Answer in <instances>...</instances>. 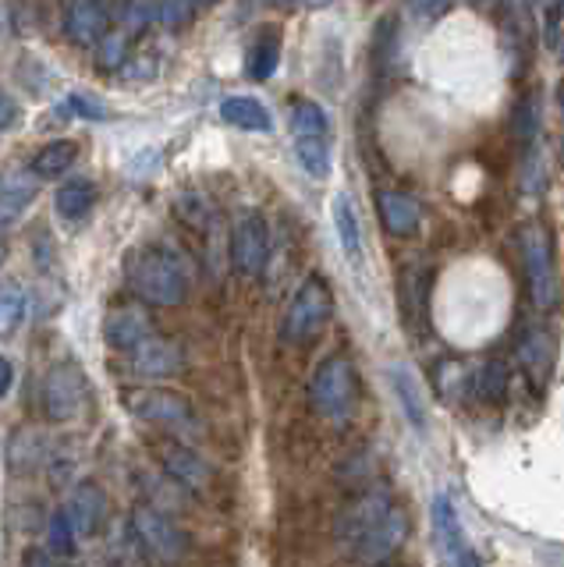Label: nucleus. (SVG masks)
I'll return each mask as SVG.
<instances>
[{
	"label": "nucleus",
	"mask_w": 564,
	"mask_h": 567,
	"mask_svg": "<svg viewBox=\"0 0 564 567\" xmlns=\"http://www.w3.org/2000/svg\"><path fill=\"white\" fill-rule=\"evenodd\" d=\"M451 8V0H409V11L419 22H437Z\"/></svg>",
	"instance_id": "obj_40"
},
{
	"label": "nucleus",
	"mask_w": 564,
	"mask_h": 567,
	"mask_svg": "<svg viewBox=\"0 0 564 567\" xmlns=\"http://www.w3.org/2000/svg\"><path fill=\"white\" fill-rule=\"evenodd\" d=\"M47 440L36 433V429H18L15 437L8 440V468L15 471H33L47 462Z\"/></svg>",
	"instance_id": "obj_23"
},
{
	"label": "nucleus",
	"mask_w": 564,
	"mask_h": 567,
	"mask_svg": "<svg viewBox=\"0 0 564 567\" xmlns=\"http://www.w3.org/2000/svg\"><path fill=\"white\" fill-rule=\"evenodd\" d=\"M334 316V299H330V288L319 277H309L302 280V288L294 291V299L285 313V327H280V337L288 344H309L316 341L319 333L327 330V323Z\"/></svg>",
	"instance_id": "obj_4"
},
{
	"label": "nucleus",
	"mask_w": 564,
	"mask_h": 567,
	"mask_svg": "<svg viewBox=\"0 0 564 567\" xmlns=\"http://www.w3.org/2000/svg\"><path fill=\"white\" fill-rule=\"evenodd\" d=\"M75 156H78V146L72 139L47 142L43 150L33 156L29 171H33V178H39V181H43V178H61V174L75 164Z\"/></svg>",
	"instance_id": "obj_26"
},
{
	"label": "nucleus",
	"mask_w": 564,
	"mask_h": 567,
	"mask_svg": "<svg viewBox=\"0 0 564 567\" xmlns=\"http://www.w3.org/2000/svg\"><path fill=\"white\" fill-rule=\"evenodd\" d=\"M131 532L142 543V550L156 557L160 564H178L185 560L188 553V536L181 532V525L174 521L167 511L150 507V504H139L131 511Z\"/></svg>",
	"instance_id": "obj_5"
},
{
	"label": "nucleus",
	"mask_w": 564,
	"mask_h": 567,
	"mask_svg": "<svg viewBox=\"0 0 564 567\" xmlns=\"http://www.w3.org/2000/svg\"><path fill=\"white\" fill-rule=\"evenodd\" d=\"M507 390H512V369H507V362L490 358L476 376V394L490 404H501L507 398Z\"/></svg>",
	"instance_id": "obj_29"
},
{
	"label": "nucleus",
	"mask_w": 564,
	"mask_h": 567,
	"mask_svg": "<svg viewBox=\"0 0 564 567\" xmlns=\"http://www.w3.org/2000/svg\"><path fill=\"white\" fill-rule=\"evenodd\" d=\"M153 18H160V4L156 0H125L121 8V33H142L150 29Z\"/></svg>",
	"instance_id": "obj_32"
},
{
	"label": "nucleus",
	"mask_w": 564,
	"mask_h": 567,
	"mask_svg": "<svg viewBox=\"0 0 564 567\" xmlns=\"http://www.w3.org/2000/svg\"><path fill=\"white\" fill-rule=\"evenodd\" d=\"M376 213H380V224L387 227V235L394 238H412L423 224L419 202L405 192H398V188H380V192H376Z\"/></svg>",
	"instance_id": "obj_15"
},
{
	"label": "nucleus",
	"mask_w": 564,
	"mask_h": 567,
	"mask_svg": "<svg viewBox=\"0 0 564 567\" xmlns=\"http://www.w3.org/2000/svg\"><path fill=\"white\" fill-rule=\"evenodd\" d=\"M64 36L75 47H92L106 39V8L100 0H68L64 8Z\"/></svg>",
	"instance_id": "obj_14"
},
{
	"label": "nucleus",
	"mask_w": 564,
	"mask_h": 567,
	"mask_svg": "<svg viewBox=\"0 0 564 567\" xmlns=\"http://www.w3.org/2000/svg\"><path fill=\"white\" fill-rule=\"evenodd\" d=\"M302 4H305V8H313V11H324V8L334 4V0H302Z\"/></svg>",
	"instance_id": "obj_44"
},
{
	"label": "nucleus",
	"mask_w": 564,
	"mask_h": 567,
	"mask_svg": "<svg viewBox=\"0 0 564 567\" xmlns=\"http://www.w3.org/2000/svg\"><path fill=\"white\" fill-rule=\"evenodd\" d=\"M468 383L476 387V380L465 373L462 362H444V366H440V394H444V398H451V401H462Z\"/></svg>",
	"instance_id": "obj_34"
},
{
	"label": "nucleus",
	"mask_w": 564,
	"mask_h": 567,
	"mask_svg": "<svg viewBox=\"0 0 564 567\" xmlns=\"http://www.w3.org/2000/svg\"><path fill=\"white\" fill-rule=\"evenodd\" d=\"M394 511L391 504V496L387 493H366V496H359L355 504H348L341 511V518H338V543L344 550H352L362 536H369L376 525H380L387 515Z\"/></svg>",
	"instance_id": "obj_11"
},
{
	"label": "nucleus",
	"mask_w": 564,
	"mask_h": 567,
	"mask_svg": "<svg viewBox=\"0 0 564 567\" xmlns=\"http://www.w3.org/2000/svg\"><path fill=\"white\" fill-rule=\"evenodd\" d=\"M15 114H18V106H15V100H11L8 92H4V131L15 128Z\"/></svg>",
	"instance_id": "obj_43"
},
{
	"label": "nucleus",
	"mask_w": 564,
	"mask_h": 567,
	"mask_svg": "<svg viewBox=\"0 0 564 567\" xmlns=\"http://www.w3.org/2000/svg\"><path fill=\"white\" fill-rule=\"evenodd\" d=\"M291 131L294 139H327V114L313 100L291 103Z\"/></svg>",
	"instance_id": "obj_28"
},
{
	"label": "nucleus",
	"mask_w": 564,
	"mask_h": 567,
	"mask_svg": "<svg viewBox=\"0 0 564 567\" xmlns=\"http://www.w3.org/2000/svg\"><path fill=\"white\" fill-rule=\"evenodd\" d=\"M280 64V36L266 25V29L252 39L249 47V61H246V75L252 78V83H266Z\"/></svg>",
	"instance_id": "obj_22"
},
{
	"label": "nucleus",
	"mask_w": 564,
	"mask_h": 567,
	"mask_svg": "<svg viewBox=\"0 0 564 567\" xmlns=\"http://www.w3.org/2000/svg\"><path fill=\"white\" fill-rule=\"evenodd\" d=\"M128 412L139 415L142 423L153 426H185L188 423V401L174 390H128L125 394Z\"/></svg>",
	"instance_id": "obj_12"
},
{
	"label": "nucleus",
	"mask_w": 564,
	"mask_h": 567,
	"mask_svg": "<svg viewBox=\"0 0 564 567\" xmlns=\"http://www.w3.org/2000/svg\"><path fill=\"white\" fill-rule=\"evenodd\" d=\"M58 560L61 557H53L50 550H33L29 557H25V567H61Z\"/></svg>",
	"instance_id": "obj_42"
},
{
	"label": "nucleus",
	"mask_w": 564,
	"mask_h": 567,
	"mask_svg": "<svg viewBox=\"0 0 564 567\" xmlns=\"http://www.w3.org/2000/svg\"><path fill=\"white\" fill-rule=\"evenodd\" d=\"M192 4H196L199 11H203V8H213V4H217V0H192Z\"/></svg>",
	"instance_id": "obj_45"
},
{
	"label": "nucleus",
	"mask_w": 564,
	"mask_h": 567,
	"mask_svg": "<svg viewBox=\"0 0 564 567\" xmlns=\"http://www.w3.org/2000/svg\"><path fill=\"white\" fill-rule=\"evenodd\" d=\"M294 156L309 178L324 181L330 178V146L327 139H294Z\"/></svg>",
	"instance_id": "obj_30"
},
{
	"label": "nucleus",
	"mask_w": 564,
	"mask_h": 567,
	"mask_svg": "<svg viewBox=\"0 0 564 567\" xmlns=\"http://www.w3.org/2000/svg\"><path fill=\"white\" fill-rule=\"evenodd\" d=\"M266 252H271V238H266V224L260 213H246L235 231H231V263L241 277H256L266 266Z\"/></svg>",
	"instance_id": "obj_8"
},
{
	"label": "nucleus",
	"mask_w": 564,
	"mask_h": 567,
	"mask_svg": "<svg viewBox=\"0 0 564 567\" xmlns=\"http://www.w3.org/2000/svg\"><path fill=\"white\" fill-rule=\"evenodd\" d=\"M181 369V348L174 341H146L139 351L128 355V373L142 376V380H160V376H174Z\"/></svg>",
	"instance_id": "obj_17"
},
{
	"label": "nucleus",
	"mask_w": 564,
	"mask_h": 567,
	"mask_svg": "<svg viewBox=\"0 0 564 567\" xmlns=\"http://www.w3.org/2000/svg\"><path fill=\"white\" fill-rule=\"evenodd\" d=\"M391 387H394V398L401 404V415L409 418V426L415 433H426L429 429V408H426V394H423V383L409 366H394L391 369Z\"/></svg>",
	"instance_id": "obj_19"
},
{
	"label": "nucleus",
	"mask_w": 564,
	"mask_h": 567,
	"mask_svg": "<svg viewBox=\"0 0 564 567\" xmlns=\"http://www.w3.org/2000/svg\"><path fill=\"white\" fill-rule=\"evenodd\" d=\"M398 22L391 15H384L376 22V33H373V58H376V67L391 64L394 61V43H398Z\"/></svg>",
	"instance_id": "obj_33"
},
{
	"label": "nucleus",
	"mask_w": 564,
	"mask_h": 567,
	"mask_svg": "<svg viewBox=\"0 0 564 567\" xmlns=\"http://www.w3.org/2000/svg\"><path fill=\"white\" fill-rule=\"evenodd\" d=\"M103 337L106 344L117 348L121 355H131V351H139L146 341H153V319L146 308L139 305H121V308H111L103 319Z\"/></svg>",
	"instance_id": "obj_10"
},
{
	"label": "nucleus",
	"mask_w": 564,
	"mask_h": 567,
	"mask_svg": "<svg viewBox=\"0 0 564 567\" xmlns=\"http://www.w3.org/2000/svg\"><path fill=\"white\" fill-rule=\"evenodd\" d=\"M554 4H564V0H554Z\"/></svg>",
	"instance_id": "obj_47"
},
{
	"label": "nucleus",
	"mask_w": 564,
	"mask_h": 567,
	"mask_svg": "<svg viewBox=\"0 0 564 567\" xmlns=\"http://www.w3.org/2000/svg\"><path fill=\"white\" fill-rule=\"evenodd\" d=\"M309 394H313V408L319 415L330 418V423H344V418L355 412V398H359L355 366L348 362V355H330L319 362Z\"/></svg>",
	"instance_id": "obj_3"
},
{
	"label": "nucleus",
	"mask_w": 564,
	"mask_h": 567,
	"mask_svg": "<svg viewBox=\"0 0 564 567\" xmlns=\"http://www.w3.org/2000/svg\"><path fill=\"white\" fill-rule=\"evenodd\" d=\"M53 206L64 220H83L89 217V210L97 206V185L86 181V178H72L58 188V199H53Z\"/></svg>",
	"instance_id": "obj_24"
},
{
	"label": "nucleus",
	"mask_w": 564,
	"mask_h": 567,
	"mask_svg": "<svg viewBox=\"0 0 564 567\" xmlns=\"http://www.w3.org/2000/svg\"><path fill=\"white\" fill-rule=\"evenodd\" d=\"M125 43H128V33H114V36H106L103 43H100V72H121V67L128 64L125 58Z\"/></svg>",
	"instance_id": "obj_35"
},
{
	"label": "nucleus",
	"mask_w": 564,
	"mask_h": 567,
	"mask_svg": "<svg viewBox=\"0 0 564 567\" xmlns=\"http://www.w3.org/2000/svg\"><path fill=\"white\" fill-rule=\"evenodd\" d=\"M25 313H29V291L15 277H4V291H0V333L4 337L15 333Z\"/></svg>",
	"instance_id": "obj_27"
},
{
	"label": "nucleus",
	"mask_w": 564,
	"mask_h": 567,
	"mask_svg": "<svg viewBox=\"0 0 564 567\" xmlns=\"http://www.w3.org/2000/svg\"><path fill=\"white\" fill-rule=\"evenodd\" d=\"M68 111H75L78 117H86V121H106V117H111V111H106L97 97H89V92H72Z\"/></svg>",
	"instance_id": "obj_37"
},
{
	"label": "nucleus",
	"mask_w": 564,
	"mask_h": 567,
	"mask_svg": "<svg viewBox=\"0 0 564 567\" xmlns=\"http://www.w3.org/2000/svg\"><path fill=\"white\" fill-rule=\"evenodd\" d=\"M11 387H15V362L0 358V398H8Z\"/></svg>",
	"instance_id": "obj_41"
},
{
	"label": "nucleus",
	"mask_w": 564,
	"mask_h": 567,
	"mask_svg": "<svg viewBox=\"0 0 564 567\" xmlns=\"http://www.w3.org/2000/svg\"><path fill=\"white\" fill-rule=\"evenodd\" d=\"M518 255L522 269H526L529 299L540 313H554L561 305V280L554 266V252H550V235L540 224H526L518 231Z\"/></svg>",
	"instance_id": "obj_2"
},
{
	"label": "nucleus",
	"mask_w": 564,
	"mask_h": 567,
	"mask_svg": "<svg viewBox=\"0 0 564 567\" xmlns=\"http://www.w3.org/2000/svg\"><path fill=\"white\" fill-rule=\"evenodd\" d=\"M536 125H540V117H536V100L526 97L518 103V111H515V131L522 135V139H532Z\"/></svg>",
	"instance_id": "obj_39"
},
{
	"label": "nucleus",
	"mask_w": 564,
	"mask_h": 567,
	"mask_svg": "<svg viewBox=\"0 0 564 567\" xmlns=\"http://www.w3.org/2000/svg\"><path fill=\"white\" fill-rule=\"evenodd\" d=\"M330 217H334V231H338V241L348 255V263L362 260V227H359V213H355V202L348 192H338L330 202Z\"/></svg>",
	"instance_id": "obj_20"
},
{
	"label": "nucleus",
	"mask_w": 564,
	"mask_h": 567,
	"mask_svg": "<svg viewBox=\"0 0 564 567\" xmlns=\"http://www.w3.org/2000/svg\"><path fill=\"white\" fill-rule=\"evenodd\" d=\"M515 355H518L522 373L529 376L532 390H543L550 383V376H554V362H557V337H554V330L529 327L526 333L518 337Z\"/></svg>",
	"instance_id": "obj_7"
},
{
	"label": "nucleus",
	"mask_w": 564,
	"mask_h": 567,
	"mask_svg": "<svg viewBox=\"0 0 564 567\" xmlns=\"http://www.w3.org/2000/svg\"><path fill=\"white\" fill-rule=\"evenodd\" d=\"M196 15H199V8L192 0H160V22H164L167 29H185Z\"/></svg>",
	"instance_id": "obj_36"
},
{
	"label": "nucleus",
	"mask_w": 564,
	"mask_h": 567,
	"mask_svg": "<svg viewBox=\"0 0 564 567\" xmlns=\"http://www.w3.org/2000/svg\"><path fill=\"white\" fill-rule=\"evenodd\" d=\"M125 280L139 302L156 308H174L188 299L185 269L164 245H142L131 252L125 263Z\"/></svg>",
	"instance_id": "obj_1"
},
{
	"label": "nucleus",
	"mask_w": 564,
	"mask_h": 567,
	"mask_svg": "<svg viewBox=\"0 0 564 567\" xmlns=\"http://www.w3.org/2000/svg\"><path fill=\"white\" fill-rule=\"evenodd\" d=\"M153 75H156V64H153V58H146V53L142 58L136 53V58H128V64L121 67V78H125V83H146V78H153Z\"/></svg>",
	"instance_id": "obj_38"
},
{
	"label": "nucleus",
	"mask_w": 564,
	"mask_h": 567,
	"mask_svg": "<svg viewBox=\"0 0 564 567\" xmlns=\"http://www.w3.org/2000/svg\"><path fill=\"white\" fill-rule=\"evenodd\" d=\"M434 536H437V546H440V557H444V564L459 567L462 553L468 550V539L462 532L459 511H454L448 493H440L434 501Z\"/></svg>",
	"instance_id": "obj_18"
},
{
	"label": "nucleus",
	"mask_w": 564,
	"mask_h": 567,
	"mask_svg": "<svg viewBox=\"0 0 564 567\" xmlns=\"http://www.w3.org/2000/svg\"><path fill=\"white\" fill-rule=\"evenodd\" d=\"M61 511L68 515L78 539H89V536H97L106 521V496L97 482H78Z\"/></svg>",
	"instance_id": "obj_13"
},
{
	"label": "nucleus",
	"mask_w": 564,
	"mask_h": 567,
	"mask_svg": "<svg viewBox=\"0 0 564 567\" xmlns=\"http://www.w3.org/2000/svg\"><path fill=\"white\" fill-rule=\"evenodd\" d=\"M43 415L50 423H72L78 418L86 404V373L75 369L72 362H61V366H53L43 380Z\"/></svg>",
	"instance_id": "obj_6"
},
{
	"label": "nucleus",
	"mask_w": 564,
	"mask_h": 567,
	"mask_svg": "<svg viewBox=\"0 0 564 567\" xmlns=\"http://www.w3.org/2000/svg\"><path fill=\"white\" fill-rule=\"evenodd\" d=\"M78 546V532L72 529V521L64 511H53L50 521H47V550L53 557H72Z\"/></svg>",
	"instance_id": "obj_31"
},
{
	"label": "nucleus",
	"mask_w": 564,
	"mask_h": 567,
	"mask_svg": "<svg viewBox=\"0 0 564 567\" xmlns=\"http://www.w3.org/2000/svg\"><path fill=\"white\" fill-rule=\"evenodd\" d=\"M39 192V178H25V174H11L4 181V196H0V220L11 227L25 210L33 206V199Z\"/></svg>",
	"instance_id": "obj_25"
},
{
	"label": "nucleus",
	"mask_w": 564,
	"mask_h": 567,
	"mask_svg": "<svg viewBox=\"0 0 564 567\" xmlns=\"http://www.w3.org/2000/svg\"><path fill=\"white\" fill-rule=\"evenodd\" d=\"M271 4H277V8H285V4H291V0H271Z\"/></svg>",
	"instance_id": "obj_46"
},
{
	"label": "nucleus",
	"mask_w": 564,
	"mask_h": 567,
	"mask_svg": "<svg viewBox=\"0 0 564 567\" xmlns=\"http://www.w3.org/2000/svg\"><path fill=\"white\" fill-rule=\"evenodd\" d=\"M156 454H160V465H164L167 476L174 482L188 486V490H203L210 482V468L192 448H181V443H174V440H156Z\"/></svg>",
	"instance_id": "obj_16"
},
{
	"label": "nucleus",
	"mask_w": 564,
	"mask_h": 567,
	"mask_svg": "<svg viewBox=\"0 0 564 567\" xmlns=\"http://www.w3.org/2000/svg\"><path fill=\"white\" fill-rule=\"evenodd\" d=\"M221 117L227 121V125H235L241 131H271L274 128V117L271 111L252 100V97H227L221 103Z\"/></svg>",
	"instance_id": "obj_21"
},
{
	"label": "nucleus",
	"mask_w": 564,
	"mask_h": 567,
	"mask_svg": "<svg viewBox=\"0 0 564 567\" xmlns=\"http://www.w3.org/2000/svg\"><path fill=\"white\" fill-rule=\"evenodd\" d=\"M409 539V518H405V511H391L369 536H362L359 543L348 550L352 553V560L355 564H366V567H376V564H384V560H391L394 553L401 550V543Z\"/></svg>",
	"instance_id": "obj_9"
}]
</instances>
